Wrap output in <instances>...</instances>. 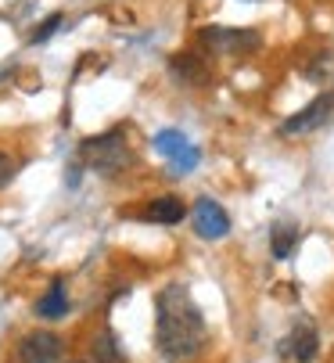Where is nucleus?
<instances>
[{
  "instance_id": "nucleus-1",
  "label": "nucleus",
  "mask_w": 334,
  "mask_h": 363,
  "mask_svg": "<svg viewBox=\"0 0 334 363\" xmlns=\"http://www.w3.org/2000/svg\"><path fill=\"white\" fill-rule=\"evenodd\" d=\"M155 345L165 359H191L205 345V320L184 284H169L158 295Z\"/></svg>"
},
{
  "instance_id": "nucleus-2",
  "label": "nucleus",
  "mask_w": 334,
  "mask_h": 363,
  "mask_svg": "<svg viewBox=\"0 0 334 363\" xmlns=\"http://www.w3.org/2000/svg\"><path fill=\"white\" fill-rule=\"evenodd\" d=\"M79 159H83L90 169H97L101 177H119V173L130 166L133 155H130V144H126L123 130H108V133H101V137L83 140Z\"/></svg>"
},
{
  "instance_id": "nucleus-3",
  "label": "nucleus",
  "mask_w": 334,
  "mask_h": 363,
  "mask_svg": "<svg viewBox=\"0 0 334 363\" xmlns=\"http://www.w3.org/2000/svg\"><path fill=\"white\" fill-rule=\"evenodd\" d=\"M262 43L255 29H234V26H205L201 29V47L219 58H241Z\"/></svg>"
},
{
  "instance_id": "nucleus-4",
  "label": "nucleus",
  "mask_w": 334,
  "mask_h": 363,
  "mask_svg": "<svg viewBox=\"0 0 334 363\" xmlns=\"http://www.w3.org/2000/svg\"><path fill=\"white\" fill-rule=\"evenodd\" d=\"M155 147L165 155V159L173 162V169L177 173H191L198 162H201V151L180 133V130H162L158 137H155Z\"/></svg>"
},
{
  "instance_id": "nucleus-5",
  "label": "nucleus",
  "mask_w": 334,
  "mask_h": 363,
  "mask_svg": "<svg viewBox=\"0 0 334 363\" xmlns=\"http://www.w3.org/2000/svg\"><path fill=\"white\" fill-rule=\"evenodd\" d=\"M330 116H334V94H320V97H313V101H309V105H306L302 112H295V116H288V119L281 123V133H284V137L309 133V130L323 126Z\"/></svg>"
},
{
  "instance_id": "nucleus-6",
  "label": "nucleus",
  "mask_w": 334,
  "mask_h": 363,
  "mask_svg": "<svg viewBox=\"0 0 334 363\" xmlns=\"http://www.w3.org/2000/svg\"><path fill=\"white\" fill-rule=\"evenodd\" d=\"M191 220H194V234L205 238V241H219V238L230 234V216L223 213L219 201H212V198H198L194 201Z\"/></svg>"
},
{
  "instance_id": "nucleus-7",
  "label": "nucleus",
  "mask_w": 334,
  "mask_h": 363,
  "mask_svg": "<svg viewBox=\"0 0 334 363\" xmlns=\"http://www.w3.org/2000/svg\"><path fill=\"white\" fill-rule=\"evenodd\" d=\"M18 359L22 363H58L62 359V338L50 335V331H33V335L22 338Z\"/></svg>"
},
{
  "instance_id": "nucleus-8",
  "label": "nucleus",
  "mask_w": 334,
  "mask_h": 363,
  "mask_svg": "<svg viewBox=\"0 0 334 363\" xmlns=\"http://www.w3.org/2000/svg\"><path fill=\"white\" fill-rule=\"evenodd\" d=\"M281 352L291 356L295 363H313L316 352H320V335H316V328H313L309 320H299V324L291 328V335L281 342Z\"/></svg>"
},
{
  "instance_id": "nucleus-9",
  "label": "nucleus",
  "mask_w": 334,
  "mask_h": 363,
  "mask_svg": "<svg viewBox=\"0 0 334 363\" xmlns=\"http://www.w3.org/2000/svg\"><path fill=\"white\" fill-rule=\"evenodd\" d=\"M169 72H173V79L184 83V86H208V79H212L208 65H205L198 55H177V58L169 62Z\"/></svg>"
},
{
  "instance_id": "nucleus-10",
  "label": "nucleus",
  "mask_w": 334,
  "mask_h": 363,
  "mask_svg": "<svg viewBox=\"0 0 334 363\" xmlns=\"http://www.w3.org/2000/svg\"><path fill=\"white\" fill-rule=\"evenodd\" d=\"M187 216V205L173 194H162V198H151V205L144 209V220L151 223H162V227H169V223H180Z\"/></svg>"
},
{
  "instance_id": "nucleus-11",
  "label": "nucleus",
  "mask_w": 334,
  "mask_h": 363,
  "mask_svg": "<svg viewBox=\"0 0 334 363\" xmlns=\"http://www.w3.org/2000/svg\"><path fill=\"white\" fill-rule=\"evenodd\" d=\"M69 313V295H65V281H54L47 288V295L36 302V317L43 320H62Z\"/></svg>"
},
{
  "instance_id": "nucleus-12",
  "label": "nucleus",
  "mask_w": 334,
  "mask_h": 363,
  "mask_svg": "<svg viewBox=\"0 0 334 363\" xmlns=\"http://www.w3.org/2000/svg\"><path fill=\"white\" fill-rule=\"evenodd\" d=\"M299 241H302V230H299V227H291V223H273V230H269V255H273V259H291L295 248H299Z\"/></svg>"
},
{
  "instance_id": "nucleus-13",
  "label": "nucleus",
  "mask_w": 334,
  "mask_h": 363,
  "mask_svg": "<svg viewBox=\"0 0 334 363\" xmlns=\"http://www.w3.org/2000/svg\"><path fill=\"white\" fill-rule=\"evenodd\" d=\"M94 356H97L101 363H119V359H123V352H119V345H116V338H111V335H101V338L94 342Z\"/></svg>"
},
{
  "instance_id": "nucleus-14",
  "label": "nucleus",
  "mask_w": 334,
  "mask_h": 363,
  "mask_svg": "<svg viewBox=\"0 0 334 363\" xmlns=\"http://www.w3.org/2000/svg\"><path fill=\"white\" fill-rule=\"evenodd\" d=\"M62 22H65V18H62L58 11H54V15H47V18L40 22V29H36L29 40H33V43H43V40H50L54 33H58V26H62Z\"/></svg>"
},
{
  "instance_id": "nucleus-15",
  "label": "nucleus",
  "mask_w": 334,
  "mask_h": 363,
  "mask_svg": "<svg viewBox=\"0 0 334 363\" xmlns=\"http://www.w3.org/2000/svg\"><path fill=\"white\" fill-rule=\"evenodd\" d=\"M15 173H18L15 159H11V155H4V151H0V191H4V187L15 180Z\"/></svg>"
},
{
  "instance_id": "nucleus-16",
  "label": "nucleus",
  "mask_w": 334,
  "mask_h": 363,
  "mask_svg": "<svg viewBox=\"0 0 334 363\" xmlns=\"http://www.w3.org/2000/svg\"><path fill=\"white\" fill-rule=\"evenodd\" d=\"M79 169H83L79 162H72V166H69V187H76V184H79Z\"/></svg>"
}]
</instances>
